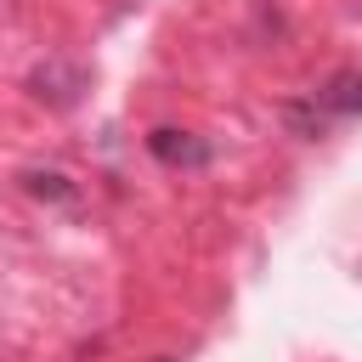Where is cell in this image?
<instances>
[{
    "label": "cell",
    "mask_w": 362,
    "mask_h": 362,
    "mask_svg": "<svg viewBox=\"0 0 362 362\" xmlns=\"http://www.w3.org/2000/svg\"><path fill=\"white\" fill-rule=\"evenodd\" d=\"M351 119H362V68H334L317 90L283 102V124L300 141H317V136H328L334 124H351Z\"/></svg>",
    "instance_id": "6da1fadb"
},
{
    "label": "cell",
    "mask_w": 362,
    "mask_h": 362,
    "mask_svg": "<svg viewBox=\"0 0 362 362\" xmlns=\"http://www.w3.org/2000/svg\"><path fill=\"white\" fill-rule=\"evenodd\" d=\"M85 85H90L85 68H79V62H62V57H45V62L28 68V96L45 102V107H74Z\"/></svg>",
    "instance_id": "7a4b0ae2"
},
{
    "label": "cell",
    "mask_w": 362,
    "mask_h": 362,
    "mask_svg": "<svg viewBox=\"0 0 362 362\" xmlns=\"http://www.w3.org/2000/svg\"><path fill=\"white\" fill-rule=\"evenodd\" d=\"M147 153H153L164 170H204V164L215 158V147H209L204 136H192V130H175V124H158V130H147Z\"/></svg>",
    "instance_id": "3957f363"
},
{
    "label": "cell",
    "mask_w": 362,
    "mask_h": 362,
    "mask_svg": "<svg viewBox=\"0 0 362 362\" xmlns=\"http://www.w3.org/2000/svg\"><path fill=\"white\" fill-rule=\"evenodd\" d=\"M23 192H34L45 204H79V187L62 170H23Z\"/></svg>",
    "instance_id": "277c9868"
}]
</instances>
